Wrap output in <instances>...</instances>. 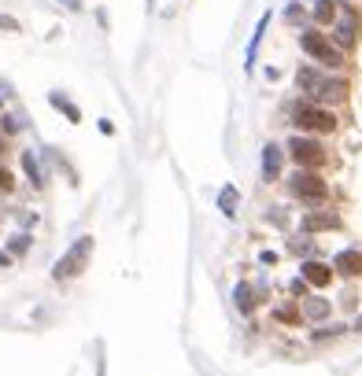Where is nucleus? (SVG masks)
<instances>
[{"label":"nucleus","mask_w":362,"mask_h":376,"mask_svg":"<svg viewBox=\"0 0 362 376\" xmlns=\"http://www.w3.org/2000/svg\"><path fill=\"white\" fill-rule=\"evenodd\" d=\"M318 81H322V74H318V70H311V67H300V70H296V85H300V92L314 96Z\"/></svg>","instance_id":"nucleus-15"},{"label":"nucleus","mask_w":362,"mask_h":376,"mask_svg":"<svg viewBox=\"0 0 362 376\" xmlns=\"http://www.w3.org/2000/svg\"><path fill=\"white\" fill-rule=\"evenodd\" d=\"M67 8H70V12H78V8H82V0H67Z\"/></svg>","instance_id":"nucleus-26"},{"label":"nucleus","mask_w":362,"mask_h":376,"mask_svg":"<svg viewBox=\"0 0 362 376\" xmlns=\"http://www.w3.org/2000/svg\"><path fill=\"white\" fill-rule=\"evenodd\" d=\"M233 303H237L240 314H251L255 303H259V299H255V288L251 284H237V288H233Z\"/></svg>","instance_id":"nucleus-14"},{"label":"nucleus","mask_w":362,"mask_h":376,"mask_svg":"<svg viewBox=\"0 0 362 376\" xmlns=\"http://www.w3.org/2000/svg\"><path fill=\"white\" fill-rule=\"evenodd\" d=\"M355 328H359V332H362V317H359V321H355Z\"/></svg>","instance_id":"nucleus-28"},{"label":"nucleus","mask_w":362,"mask_h":376,"mask_svg":"<svg viewBox=\"0 0 362 376\" xmlns=\"http://www.w3.org/2000/svg\"><path fill=\"white\" fill-rule=\"evenodd\" d=\"M222 210H226V214H233V203H237V192H233V188H226V192H222Z\"/></svg>","instance_id":"nucleus-20"},{"label":"nucleus","mask_w":362,"mask_h":376,"mask_svg":"<svg viewBox=\"0 0 362 376\" xmlns=\"http://www.w3.org/2000/svg\"><path fill=\"white\" fill-rule=\"evenodd\" d=\"M300 281L307 284V288H318V292H322V288H329V284H333V266H329V262H318V259H311V262H303L300 266Z\"/></svg>","instance_id":"nucleus-9"},{"label":"nucleus","mask_w":362,"mask_h":376,"mask_svg":"<svg viewBox=\"0 0 362 376\" xmlns=\"http://www.w3.org/2000/svg\"><path fill=\"white\" fill-rule=\"evenodd\" d=\"M15 188H19V177H15V170L0 163V196H12Z\"/></svg>","instance_id":"nucleus-17"},{"label":"nucleus","mask_w":362,"mask_h":376,"mask_svg":"<svg viewBox=\"0 0 362 376\" xmlns=\"http://www.w3.org/2000/svg\"><path fill=\"white\" fill-rule=\"evenodd\" d=\"M26 247H30V236H15V240H12V251H15V255H23Z\"/></svg>","instance_id":"nucleus-23"},{"label":"nucleus","mask_w":362,"mask_h":376,"mask_svg":"<svg viewBox=\"0 0 362 376\" xmlns=\"http://www.w3.org/2000/svg\"><path fill=\"white\" fill-rule=\"evenodd\" d=\"M281 159H285V152H281L278 144H266V148H263V174H266V181H278Z\"/></svg>","instance_id":"nucleus-12"},{"label":"nucleus","mask_w":362,"mask_h":376,"mask_svg":"<svg viewBox=\"0 0 362 376\" xmlns=\"http://www.w3.org/2000/svg\"><path fill=\"white\" fill-rule=\"evenodd\" d=\"M300 48H303L311 59L325 63L329 70H340V67H344V52H340L325 34H318V30H303V34H300Z\"/></svg>","instance_id":"nucleus-3"},{"label":"nucleus","mask_w":362,"mask_h":376,"mask_svg":"<svg viewBox=\"0 0 362 376\" xmlns=\"http://www.w3.org/2000/svg\"><path fill=\"white\" fill-rule=\"evenodd\" d=\"M4 152H8V137L0 133V155H4Z\"/></svg>","instance_id":"nucleus-25"},{"label":"nucleus","mask_w":362,"mask_h":376,"mask_svg":"<svg viewBox=\"0 0 362 376\" xmlns=\"http://www.w3.org/2000/svg\"><path fill=\"white\" fill-rule=\"evenodd\" d=\"M23 170H26V177H30V185H34V188L45 185V181H41V170H37V163H34V155H30V152H23Z\"/></svg>","instance_id":"nucleus-18"},{"label":"nucleus","mask_w":362,"mask_h":376,"mask_svg":"<svg viewBox=\"0 0 362 376\" xmlns=\"http://www.w3.org/2000/svg\"><path fill=\"white\" fill-rule=\"evenodd\" d=\"M329 314H333V303L322 295H307L300 303V317L303 321H314V325H322V321H329Z\"/></svg>","instance_id":"nucleus-11"},{"label":"nucleus","mask_w":362,"mask_h":376,"mask_svg":"<svg viewBox=\"0 0 362 376\" xmlns=\"http://www.w3.org/2000/svg\"><path fill=\"white\" fill-rule=\"evenodd\" d=\"M336 12H340V0H318L314 4V23H333L336 19Z\"/></svg>","instance_id":"nucleus-16"},{"label":"nucleus","mask_w":362,"mask_h":376,"mask_svg":"<svg viewBox=\"0 0 362 376\" xmlns=\"http://www.w3.org/2000/svg\"><path fill=\"white\" fill-rule=\"evenodd\" d=\"M289 192H292V199L307 203V207H325L329 203V181L318 170H296L289 177Z\"/></svg>","instance_id":"nucleus-1"},{"label":"nucleus","mask_w":362,"mask_h":376,"mask_svg":"<svg viewBox=\"0 0 362 376\" xmlns=\"http://www.w3.org/2000/svg\"><path fill=\"white\" fill-rule=\"evenodd\" d=\"M89 255H93V236H82V240L56 262V273L52 277H56V281H70V277H78L85 270V262H89Z\"/></svg>","instance_id":"nucleus-5"},{"label":"nucleus","mask_w":362,"mask_h":376,"mask_svg":"<svg viewBox=\"0 0 362 376\" xmlns=\"http://www.w3.org/2000/svg\"><path fill=\"white\" fill-rule=\"evenodd\" d=\"M52 103H56V107H59V111H67V115H70V122H82V115H78V107H74V103H67V100H63V96H52Z\"/></svg>","instance_id":"nucleus-19"},{"label":"nucleus","mask_w":362,"mask_h":376,"mask_svg":"<svg viewBox=\"0 0 362 376\" xmlns=\"http://www.w3.org/2000/svg\"><path fill=\"white\" fill-rule=\"evenodd\" d=\"M333 273H340L344 281H359L362 277V251L359 247H344V251H336L333 255Z\"/></svg>","instance_id":"nucleus-8"},{"label":"nucleus","mask_w":362,"mask_h":376,"mask_svg":"<svg viewBox=\"0 0 362 376\" xmlns=\"http://www.w3.org/2000/svg\"><path fill=\"white\" fill-rule=\"evenodd\" d=\"M8 262H12V255H8V251H0V266H8Z\"/></svg>","instance_id":"nucleus-27"},{"label":"nucleus","mask_w":362,"mask_h":376,"mask_svg":"<svg viewBox=\"0 0 362 376\" xmlns=\"http://www.w3.org/2000/svg\"><path fill=\"white\" fill-rule=\"evenodd\" d=\"M292 122L300 126L303 133H314V137H325V133L340 130V118L329 111V107H318V103H296L292 107Z\"/></svg>","instance_id":"nucleus-2"},{"label":"nucleus","mask_w":362,"mask_h":376,"mask_svg":"<svg viewBox=\"0 0 362 376\" xmlns=\"http://www.w3.org/2000/svg\"><path fill=\"white\" fill-rule=\"evenodd\" d=\"M314 100H318V107L344 103L347 100V81L344 78H322V81H318V89H314Z\"/></svg>","instance_id":"nucleus-10"},{"label":"nucleus","mask_w":362,"mask_h":376,"mask_svg":"<svg viewBox=\"0 0 362 376\" xmlns=\"http://www.w3.org/2000/svg\"><path fill=\"white\" fill-rule=\"evenodd\" d=\"M340 332H344L340 325H329V328H318V332H314V339H336Z\"/></svg>","instance_id":"nucleus-21"},{"label":"nucleus","mask_w":362,"mask_h":376,"mask_svg":"<svg viewBox=\"0 0 362 376\" xmlns=\"http://www.w3.org/2000/svg\"><path fill=\"white\" fill-rule=\"evenodd\" d=\"M333 37H336V48L344 52V48H355V41H359V12L355 8H340L336 19H333Z\"/></svg>","instance_id":"nucleus-6"},{"label":"nucleus","mask_w":362,"mask_h":376,"mask_svg":"<svg viewBox=\"0 0 362 376\" xmlns=\"http://www.w3.org/2000/svg\"><path fill=\"white\" fill-rule=\"evenodd\" d=\"M15 130H19V122H15L12 115H4V118H0V133H4V137H12Z\"/></svg>","instance_id":"nucleus-22"},{"label":"nucleus","mask_w":362,"mask_h":376,"mask_svg":"<svg viewBox=\"0 0 362 376\" xmlns=\"http://www.w3.org/2000/svg\"><path fill=\"white\" fill-rule=\"evenodd\" d=\"M340 225H344V218H340L336 210H325V207H318V210H311V214H303V218H300V229L307 236L333 232V229H340Z\"/></svg>","instance_id":"nucleus-7"},{"label":"nucleus","mask_w":362,"mask_h":376,"mask_svg":"<svg viewBox=\"0 0 362 376\" xmlns=\"http://www.w3.org/2000/svg\"><path fill=\"white\" fill-rule=\"evenodd\" d=\"M0 30H19V23L12 15H0Z\"/></svg>","instance_id":"nucleus-24"},{"label":"nucleus","mask_w":362,"mask_h":376,"mask_svg":"<svg viewBox=\"0 0 362 376\" xmlns=\"http://www.w3.org/2000/svg\"><path fill=\"white\" fill-rule=\"evenodd\" d=\"M289 159L296 163V170H322L329 163V152H325L322 141H314V137H292Z\"/></svg>","instance_id":"nucleus-4"},{"label":"nucleus","mask_w":362,"mask_h":376,"mask_svg":"<svg viewBox=\"0 0 362 376\" xmlns=\"http://www.w3.org/2000/svg\"><path fill=\"white\" fill-rule=\"evenodd\" d=\"M270 317L278 321V325H289V328H300L303 317H300V303H281L270 310Z\"/></svg>","instance_id":"nucleus-13"}]
</instances>
